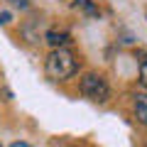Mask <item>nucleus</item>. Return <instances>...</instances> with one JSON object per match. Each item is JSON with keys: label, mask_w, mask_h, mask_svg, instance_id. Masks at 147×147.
I'll use <instances>...</instances> for the list:
<instances>
[{"label": "nucleus", "mask_w": 147, "mask_h": 147, "mask_svg": "<svg viewBox=\"0 0 147 147\" xmlns=\"http://www.w3.org/2000/svg\"><path fill=\"white\" fill-rule=\"evenodd\" d=\"M81 93H84L86 98H91V100L103 103V100H108L110 88H108V84H105L103 76H98V74H86L84 79H81Z\"/></svg>", "instance_id": "obj_2"}, {"label": "nucleus", "mask_w": 147, "mask_h": 147, "mask_svg": "<svg viewBox=\"0 0 147 147\" xmlns=\"http://www.w3.org/2000/svg\"><path fill=\"white\" fill-rule=\"evenodd\" d=\"M44 39H47L54 49H66L69 44H71V34H69L66 30H49L47 34H44Z\"/></svg>", "instance_id": "obj_3"}, {"label": "nucleus", "mask_w": 147, "mask_h": 147, "mask_svg": "<svg viewBox=\"0 0 147 147\" xmlns=\"http://www.w3.org/2000/svg\"><path fill=\"white\" fill-rule=\"evenodd\" d=\"M74 7H76L79 12H84L86 17H98V15H100L96 0H74Z\"/></svg>", "instance_id": "obj_4"}, {"label": "nucleus", "mask_w": 147, "mask_h": 147, "mask_svg": "<svg viewBox=\"0 0 147 147\" xmlns=\"http://www.w3.org/2000/svg\"><path fill=\"white\" fill-rule=\"evenodd\" d=\"M10 147H32V145H27V142H12Z\"/></svg>", "instance_id": "obj_9"}, {"label": "nucleus", "mask_w": 147, "mask_h": 147, "mask_svg": "<svg viewBox=\"0 0 147 147\" xmlns=\"http://www.w3.org/2000/svg\"><path fill=\"white\" fill-rule=\"evenodd\" d=\"M79 69V61L69 49H52L49 57L44 59V71L52 81H66L71 79Z\"/></svg>", "instance_id": "obj_1"}, {"label": "nucleus", "mask_w": 147, "mask_h": 147, "mask_svg": "<svg viewBox=\"0 0 147 147\" xmlns=\"http://www.w3.org/2000/svg\"><path fill=\"white\" fill-rule=\"evenodd\" d=\"M10 5H15V7H27L30 5V0H7Z\"/></svg>", "instance_id": "obj_7"}, {"label": "nucleus", "mask_w": 147, "mask_h": 147, "mask_svg": "<svg viewBox=\"0 0 147 147\" xmlns=\"http://www.w3.org/2000/svg\"><path fill=\"white\" fill-rule=\"evenodd\" d=\"M135 118L137 123H142L147 127V93H140L135 98Z\"/></svg>", "instance_id": "obj_5"}, {"label": "nucleus", "mask_w": 147, "mask_h": 147, "mask_svg": "<svg viewBox=\"0 0 147 147\" xmlns=\"http://www.w3.org/2000/svg\"><path fill=\"white\" fill-rule=\"evenodd\" d=\"M140 84L142 88H147V57L140 61Z\"/></svg>", "instance_id": "obj_6"}, {"label": "nucleus", "mask_w": 147, "mask_h": 147, "mask_svg": "<svg viewBox=\"0 0 147 147\" xmlns=\"http://www.w3.org/2000/svg\"><path fill=\"white\" fill-rule=\"evenodd\" d=\"M7 22H10V12H3L0 15V25H7Z\"/></svg>", "instance_id": "obj_8"}]
</instances>
